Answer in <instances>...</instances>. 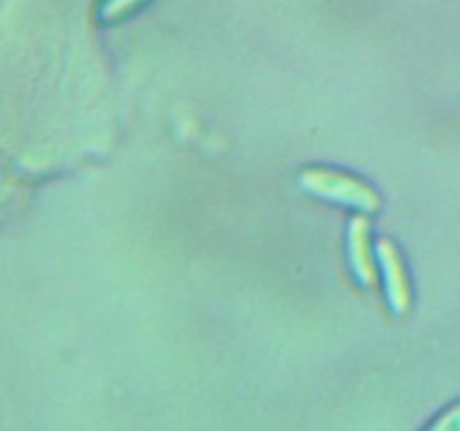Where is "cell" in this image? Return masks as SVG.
Returning <instances> with one entry per match:
<instances>
[{
	"label": "cell",
	"mask_w": 460,
	"mask_h": 431,
	"mask_svg": "<svg viewBox=\"0 0 460 431\" xmlns=\"http://www.w3.org/2000/svg\"><path fill=\"white\" fill-rule=\"evenodd\" d=\"M425 431H460V402L445 409Z\"/></svg>",
	"instance_id": "7a4b0ae2"
},
{
	"label": "cell",
	"mask_w": 460,
	"mask_h": 431,
	"mask_svg": "<svg viewBox=\"0 0 460 431\" xmlns=\"http://www.w3.org/2000/svg\"><path fill=\"white\" fill-rule=\"evenodd\" d=\"M137 3H142V0H106L102 9H99V16H102V21H111V18H117L124 12H128Z\"/></svg>",
	"instance_id": "3957f363"
},
{
	"label": "cell",
	"mask_w": 460,
	"mask_h": 431,
	"mask_svg": "<svg viewBox=\"0 0 460 431\" xmlns=\"http://www.w3.org/2000/svg\"><path fill=\"white\" fill-rule=\"evenodd\" d=\"M304 184L313 189L319 196H326L328 200L346 202V205L359 207V209H376L377 200L364 184L355 182L353 178H340L331 173H308L304 175Z\"/></svg>",
	"instance_id": "6da1fadb"
}]
</instances>
